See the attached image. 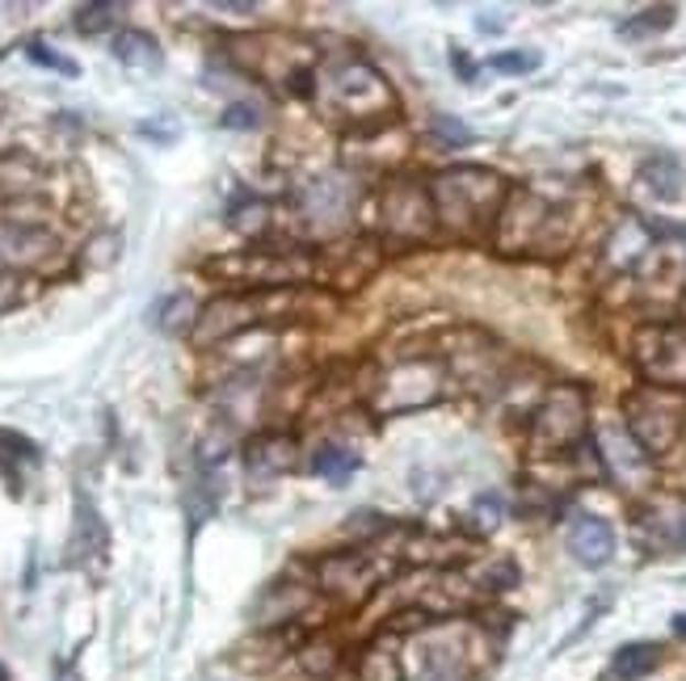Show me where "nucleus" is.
<instances>
[{
  "label": "nucleus",
  "mask_w": 686,
  "mask_h": 681,
  "mask_svg": "<svg viewBox=\"0 0 686 681\" xmlns=\"http://www.w3.org/2000/svg\"><path fill=\"white\" fill-rule=\"evenodd\" d=\"M438 228L459 240H480L498 228V215L510 198V182L484 165H450L426 182Z\"/></svg>",
  "instance_id": "f257e3e1"
},
{
  "label": "nucleus",
  "mask_w": 686,
  "mask_h": 681,
  "mask_svg": "<svg viewBox=\"0 0 686 681\" xmlns=\"http://www.w3.org/2000/svg\"><path fill=\"white\" fill-rule=\"evenodd\" d=\"M211 278L237 283L244 290H291L316 278V257L304 249H286V244H253L237 249L203 265Z\"/></svg>",
  "instance_id": "f03ea898"
},
{
  "label": "nucleus",
  "mask_w": 686,
  "mask_h": 681,
  "mask_svg": "<svg viewBox=\"0 0 686 681\" xmlns=\"http://www.w3.org/2000/svg\"><path fill=\"white\" fill-rule=\"evenodd\" d=\"M316 94L320 101L346 114L358 127H388L396 114V94L392 85L379 76L371 64L362 59H346V64H333L320 80H316Z\"/></svg>",
  "instance_id": "7ed1b4c3"
},
{
  "label": "nucleus",
  "mask_w": 686,
  "mask_h": 681,
  "mask_svg": "<svg viewBox=\"0 0 686 681\" xmlns=\"http://www.w3.org/2000/svg\"><path fill=\"white\" fill-rule=\"evenodd\" d=\"M295 299L283 295V290H232V295H215L211 304L198 311V325L189 332L194 350H211V345H224L240 332L258 329L261 320L279 316V311H291Z\"/></svg>",
  "instance_id": "20e7f679"
},
{
  "label": "nucleus",
  "mask_w": 686,
  "mask_h": 681,
  "mask_svg": "<svg viewBox=\"0 0 686 681\" xmlns=\"http://www.w3.org/2000/svg\"><path fill=\"white\" fill-rule=\"evenodd\" d=\"M560 207H552L547 198L531 194V189H510L505 207L498 215V240L501 253H552L565 244L560 232Z\"/></svg>",
  "instance_id": "39448f33"
},
{
  "label": "nucleus",
  "mask_w": 686,
  "mask_h": 681,
  "mask_svg": "<svg viewBox=\"0 0 686 681\" xmlns=\"http://www.w3.org/2000/svg\"><path fill=\"white\" fill-rule=\"evenodd\" d=\"M623 429L632 433L644 454H665L686 429V392H669V387H653L644 383L623 399Z\"/></svg>",
  "instance_id": "423d86ee"
},
{
  "label": "nucleus",
  "mask_w": 686,
  "mask_h": 681,
  "mask_svg": "<svg viewBox=\"0 0 686 681\" xmlns=\"http://www.w3.org/2000/svg\"><path fill=\"white\" fill-rule=\"evenodd\" d=\"M375 223L388 244H422V240H429L434 228H438V219H434L426 182L392 177L375 194Z\"/></svg>",
  "instance_id": "0eeeda50"
},
{
  "label": "nucleus",
  "mask_w": 686,
  "mask_h": 681,
  "mask_svg": "<svg viewBox=\"0 0 686 681\" xmlns=\"http://www.w3.org/2000/svg\"><path fill=\"white\" fill-rule=\"evenodd\" d=\"M586 425H590V399L577 383H560L544 396V404L535 408L531 417V454L552 459V454H565L586 438Z\"/></svg>",
  "instance_id": "6e6552de"
},
{
  "label": "nucleus",
  "mask_w": 686,
  "mask_h": 681,
  "mask_svg": "<svg viewBox=\"0 0 686 681\" xmlns=\"http://www.w3.org/2000/svg\"><path fill=\"white\" fill-rule=\"evenodd\" d=\"M443 396V366L434 358H401L375 383L371 408L375 413H417Z\"/></svg>",
  "instance_id": "1a4fd4ad"
},
{
  "label": "nucleus",
  "mask_w": 686,
  "mask_h": 681,
  "mask_svg": "<svg viewBox=\"0 0 686 681\" xmlns=\"http://www.w3.org/2000/svg\"><path fill=\"white\" fill-rule=\"evenodd\" d=\"M636 366L653 387L686 392V320L644 325L636 332Z\"/></svg>",
  "instance_id": "9d476101"
},
{
  "label": "nucleus",
  "mask_w": 686,
  "mask_h": 681,
  "mask_svg": "<svg viewBox=\"0 0 686 681\" xmlns=\"http://www.w3.org/2000/svg\"><path fill=\"white\" fill-rule=\"evenodd\" d=\"M383 560L371 551H333L316 564V589L337 597L341 606H362L383 581Z\"/></svg>",
  "instance_id": "9b49d317"
},
{
  "label": "nucleus",
  "mask_w": 686,
  "mask_h": 681,
  "mask_svg": "<svg viewBox=\"0 0 686 681\" xmlns=\"http://www.w3.org/2000/svg\"><path fill=\"white\" fill-rule=\"evenodd\" d=\"M59 253L55 232L25 223V219H0V270H43Z\"/></svg>",
  "instance_id": "f8f14e48"
},
{
  "label": "nucleus",
  "mask_w": 686,
  "mask_h": 681,
  "mask_svg": "<svg viewBox=\"0 0 686 681\" xmlns=\"http://www.w3.org/2000/svg\"><path fill=\"white\" fill-rule=\"evenodd\" d=\"M355 198H358L355 182H346V177H320V182H312V186L300 194V211H304V219H308L316 232L329 235L350 219Z\"/></svg>",
  "instance_id": "ddd939ff"
},
{
  "label": "nucleus",
  "mask_w": 686,
  "mask_h": 681,
  "mask_svg": "<svg viewBox=\"0 0 686 681\" xmlns=\"http://www.w3.org/2000/svg\"><path fill=\"white\" fill-rule=\"evenodd\" d=\"M565 542H568V556L581 568H602L611 564V556H616V530H611V521H602V517L594 514L573 517Z\"/></svg>",
  "instance_id": "4468645a"
},
{
  "label": "nucleus",
  "mask_w": 686,
  "mask_h": 681,
  "mask_svg": "<svg viewBox=\"0 0 686 681\" xmlns=\"http://www.w3.org/2000/svg\"><path fill=\"white\" fill-rule=\"evenodd\" d=\"M295 459H300V447H295V438L283 433V429H265L258 438H249V447H244V468H249L253 480L286 475V471L295 468Z\"/></svg>",
  "instance_id": "2eb2a0df"
},
{
  "label": "nucleus",
  "mask_w": 686,
  "mask_h": 681,
  "mask_svg": "<svg viewBox=\"0 0 686 681\" xmlns=\"http://www.w3.org/2000/svg\"><path fill=\"white\" fill-rule=\"evenodd\" d=\"M110 547V530L97 514V505L85 493H76V509H72V539H68V564H89L101 560Z\"/></svg>",
  "instance_id": "dca6fc26"
},
{
  "label": "nucleus",
  "mask_w": 686,
  "mask_h": 681,
  "mask_svg": "<svg viewBox=\"0 0 686 681\" xmlns=\"http://www.w3.org/2000/svg\"><path fill=\"white\" fill-rule=\"evenodd\" d=\"M333 257L341 265H329V278L337 286H362V278H371L379 270V244L375 240H358V244H341L333 249Z\"/></svg>",
  "instance_id": "f3484780"
},
{
  "label": "nucleus",
  "mask_w": 686,
  "mask_h": 681,
  "mask_svg": "<svg viewBox=\"0 0 686 681\" xmlns=\"http://www.w3.org/2000/svg\"><path fill=\"white\" fill-rule=\"evenodd\" d=\"M110 51H115V59H119L122 68L131 72H156L165 64V51H161V43L148 30H119Z\"/></svg>",
  "instance_id": "a211bd4d"
},
{
  "label": "nucleus",
  "mask_w": 686,
  "mask_h": 681,
  "mask_svg": "<svg viewBox=\"0 0 686 681\" xmlns=\"http://www.w3.org/2000/svg\"><path fill=\"white\" fill-rule=\"evenodd\" d=\"M644 450L632 442V433L628 429H602V463L607 471L616 475V480H628V475H636L644 468Z\"/></svg>",
  "instance_id": "6ab92c4d"
},
{
  "label": "nucleus",
  "mask_w": 686,
  "mask_h": 681,
  "mask_svg": "<svg viewBox=\"0 0 686 681\" xmlns=\"http://www.w3.org/2000/svg\"><path fill=\"white\" fill-rule=\"evenodd\" d=\"M657 664H662V648H657V644H623L616 657H611L607 678L611 681H640V678H649Z\"/></svg>",
  "instance_id": "aec40b11"
},
{
  "label": "nucleus",
  "mask_w": 686,
  "mask_h": 681,
  "mask_svg": "<svg viewBox=\"0 0 686 681\" xmlns=\"http://www.w3.org/2000/svg\"><path fill=\"white\" fill-rule=\"evenodd\" d=\"M683 165L674 161V156H649L644 165H640V182H644V189L649 194H657L662 202H674L678 194H683Z\"/></svg>",
  "instance_id": "412c9836"
},
{
  "label": "nucleus",
  "mask_w": 686,
  "mask_h": 681,
  "mask_svg": "<svg viewBox=\"0 0 686 681\" xmlns=\"http://www.w3.org/2000/svg\"><path fill=\"white\" fill-rule=\"evenodd\" d=\"M198 311H203V307L194 304L189 295H168V299H161L156 311H152V325L161 332H168V337H182V332H194Z\"/></svg>",
  "instance_id": "4be33fe9"
},
{
  "label": "nucleus",
  "mask_w": 686,
  "mask_h": 681,
  "mask_svg": "<svg viewBox=\"0 0 686 681\" xmlns=\"http://www.w3.org/2000/svg\"><path fill=\"white\" fill-rule=\"evenodd\" d=\"M358 681H404V660L388 644H371L358 657Z\"/></svg>",
  "instance_id": "5701e85b"
},
{
  "label": "nucleus",
  "mask_w": 686,
  "mask_h": 681,
  "mask_svg": "<svg viewBox=\"0 0 686 681\" xmlns=\"http://www.w3.org/2000/svg\"><path fill=\"white\" fill-rule=\"evenodd\" d=\"M358 471V454L337 442H320L316 454H312V475H325L329 484H346Z\"/></svg>",
  "instance_id": "b1692460"
},
{
  "label": "nucleus",
  "mask_w": 686,
  "mask_h": 681,
  "mask_svg": "<svg viewBox=\"0 0 686 681\" xmlns=\"http://www.w3.org/2000/svg\"><path fill=\"white\" fill-rule=\"evenodd\" d=\"M122 13H127V4H115V0H89V4H76V13H72V25L80 30V34H106L110 25L119 22Z\"/></svg>",
  "instance_id": "393cba45"
},
{
  "label": "nucleus",
  "mask_w": 686,
  "mask_h": 681,
  "mask_svg": "<svg viewBox=\"0 0 686 681\" xmlns=\"http://www.w3.org/2000/svg\"><path fill=\"white\" fill-rule=\"evenodd\" d=\"M215 509H219V488H215L211 471H203L194 484L186 488V514H189V535L207 521V517H215Z\"/></svg>",
  "instance_id": "a878e982"
},
{
  "label": "nucleus",
  "mask_w": 686,
  "mask_h": 681,
  "mask_svg": "<svg viewBox=\"0 0 686 681\" xmlns=\"http://www.w3.org/2000/svg\"><path fill=\"white\" fill-rule=\"evenodd\" d=\"M674 18H678L674 4H653V9H644V13H636V18H628V22L619 25V34H623V39H649V34L669 30Z\"/></svg>",
  "instance_id": "bb28decb"
},
{
  "label": "nucleus",
  "mask_w": 686,
  "mask_h": 681,
  "mask_svg": "<svg viewBox=\"0 0 686 681\" xmlns=\"http://www.w3.org/2000/svg\"><path fill=\"white\" fill-rule=\"evenodd\" d=\"M337 660H341V648H337V644H325V639H316V644H304V648H300V669L316 681L329 678L333 669H337Z\"/></svg>",
  "instance_id": "cd10ccee"
},
{
  "label": "nucleus",
  "mask_w": 686,
  "mask_h": 681,
  "mask_svg": "<svg viewBox=\"0 0 686 681\" xmlns=\"http://www.w3.org/2000/svg\"><path fill=\"white\" fill-rule=\"evenodd\" d=\"M228 223H232L237 232H244V235L265 232V223H270V207H265L261 198H240L237 207L228 211Z\"/></svg>",
  "instance_id": "c85d7f7f"
},
{
  "label": "nucleus",
  "mask_w": 686,
  "mask_h": 681,
  "mask_svg": "<svg viewBox=\"0 0 686 681\" xmlns=\"http://www.w3.org/2000/svg\"><path fill=\"white\" fill-rule=\"evenodd\" d=\"M472 581L480 589H489V593H501V589L519 585V568H514V560H489V564L476 568Z\"/></svg>",
  "instance_id": "c756f323"
},
{
  "label": "nucleus",
  "mask_w": 686,
  "mask_h": 681,
  "mask_svg": "<svg viewBox=\"0 0 686 681\" xmlns=\"http://www.w3.org/2000/svg\"><path fill=\"white\" fill-rule=\"evenodd\" d=\"M119 244H122L119 232L94 235V240L85 244V265H89V270H110V265L119 261Z\"/></svg>",
  "instance_id": "7c9ffc66"
},
{
  "label": "nucleus",
  "mask_w": 686,
  "mask_h": 681,
  "mask_svg": "<svg viewBox=\"0 0 686 681\" xmlns=\"http://www.w3.org/2000/svg\"><path fill=\"white\" fill-rule=\"evenodd\" d=\"M489 68L505 72V76H522V72L540 68V55H535V51H498V55L489 59Z\"/></svg>",
  "instance_id": "2f4dec72"
},
{
  "label": "nucleus",
  "mask_w": 686,
  "mask_h": 681,
  "mask_svg": "<svg viewBox=\"0 0 686 681\" xmlns=\"http://www.w3.org/2000/svg\"><path fill=\"white\" fill-rule=\"evenodd\" d=\"M0 447H4L0 450L4 459H18V463H39L43 459V450L34 447L25 433H13V429H0Z\"/></svg>",
  "instance_id": "473e14b6"
},
{
  "label": "nucleus",
  "mask_w": 686,
  "mask_h": 681,
  "mask_svg": "<svg viewBox=\"0 0 686 681\" xmlns=\"http://www.w3.org/2000/svg\"><path fill=\"white\" fill-rule=\"evenodd\" d=\"M219 127H228V131H258L261 110L249 106V101H237V106H228V110L219 114Z\"/></svg>",
  "instance_id": "72a5a7b5"
},
{
  "label": "nucleus",
  "mask_w": 686,
  "mask_h": 681,
  "mask_svg": "<svg viewBox=\"0 0 686 681\" xmlns=\"http://www.w3.org/2000/svg\"><path fill=\"white\" fill-rule=\"evenodd\" d=\"M25 55L39 64V68H51V72H64V76H76V64H72L68 55H59V51H51L47 43H25Z\"/></svg>",
  "instance_id": "f704fd0d"
},
{
  "label": "nucleus",
  "mask_w": 686,
  "mask_h": 681,
  "mask_svg": "<svg viewBox=\"0 0 686 681\" xmlns=\"http://www.w3.org/2000/svg\"><path fill=\"white\" fill-rule=\"evenodd\" d=\"M429 131H434V135L443 140V147H459V143H472V131H468L464 122L447 118V114L429 118Z\"/></svg>",
  "instance_id": "c9c22d12"
},
{
  "label": "nucleus",
  "mask_w": 686,
  "mask_h": 681,
  "mask_svg": "<svg viewBox=\"0 0 686 681\" xmlns=\"http://www.w3.org/2000/svg\"><path fill=\"white\" fill-rule=\"evenodd\" d=\"M22 299H25L22 278H18L13 270H0V316H4V311H13Z\"/></svg>",
  "instance_id": "e433bc0d"
},
{
  "label": "nucleus",
  "mask_w": 686,
  "mask_h": 681,
  "mask_svg": "<svg viewBox=\"0 0 686 681\" xmlns=\"http://www.w3.org/2000/svg\"><path fill=\"white\" fill-rule=\"evenodd\" d=\"M476 517H480V530H489V526H498L501 521V496H493V493H484L480 501H476V509H472Z\"/></svg>",
  "instance_id": "4c0bfd02"
},
{
  "label": "nucleus",
  "mask_w": 686,
  "mask_h": 681,
  "mask_svg": "<svg viewBox=\"0 0 686 681\" xmlns=\"http://www.w3.org/2000/svg\"><path fill=\"white\" fill-rule=\"evenodd\" d=\"M450 64H455V72H459L464 80H472V76H476V64L468 59V55H464V51H455V55H450Z\"/></svg>",
  "instance_id": "58836bf2"
},
{
  "label": "nucleus",
  "mask_w": 686,
  "mask_h": 681,
  "mask_svg": "<svg viewBox=\"0 0 686 681\" xmlns=\"http://www.w3.org/2000/svg\"><path fill=\"white\" fill-rule=\"evenodd\" d=\"M215 9H228V13H253V4H237V0H219Z\"/></svg>",
  "instance_id": "ea45409f"
},
{
  "label": "nucleus",
  "mask_w": 686,
  "mask_h": 681,
  "mask_svg": "<svg viewBox=\"0 0 686 681\" xmlns=\"http://www.w3.org/2000/svg\"><path fill=\"white\" fill-rule=\"evenodd\" d=\"M59 681H76V673H72V664H59Z\"/></svg>",
  "instance_id": "a19ab883"
},
{
  "label": "nucleus",
  "mask_w": 686,
  "mask_h": 681,
  "mask_svg": "<svg viewBox=\"0 0 686 681\" xmlns=\"http://www.w3.org/2000/svg\"><path fill=\"white\" fill-rule=\"evenodd\" d=\"M0 681H9V669H4V664H0Z\"/></svg>",
  "instance_id": "79ce46f5"
}]
</instances>
